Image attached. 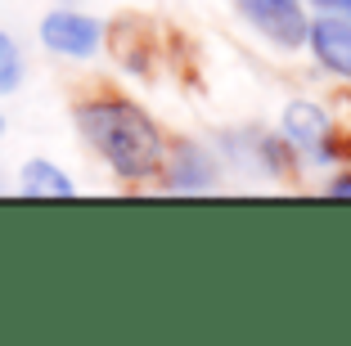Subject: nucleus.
I'll return each instance as SVG.
<instances>
[{"mask_svg":"<svg viewBox=\"0 0 351 346\" xmlns=\"http://www.w3.org/2000/svg\"><path fill=\"white\" fill-rule=\"evenodd\" d=\"M99 23L90 18V14H73V10H54L45 14L41 23V41L45 50L63 54V59H90L95 50H99Z\"/></svg>","mask_w":351,"mask_h":346,"instance_id":"7ed1b4c3","label":"nucleus"},{"mask_svg":"<svg viewBox=\"0 0 351 346\" xmlns=\"http://www.w3.org/2000/svg\"><path fill=\"white\" fill-rule=\"evenodd\" d=\"M306 41H311V50H315V59H320L333 77L351 82V23H342L338 14L315 18L306 27Z\"/></svg>","mask_w":351,"mask_h":346,"instance_id":"20e7f679","label":"nucleus"},{"mask_svg":"<svg viewBox=\"0 0 351 346\" xmlns=\"http://www.w3.org/2000/svg\"><path fill=\"white\" fill-rule=\"evenodd\" d=\"M19 189L27 198H73L77 194V184L68 180L54 162H41V158L23 166V184H19Z\"/></svg>","mask_w":351,"mask_h":346,"instance_id":"0eeeda50","label":"nucleus"},{"mask_svg":"<svg viewBox=\"0 0 351 346\" xmlns=\"http://www.w3.org/2000/svg\"><path fill=\"white\" fill-rule=\"evenodd\" d=\"M234 10L252 23V27L275 41L279 50H298L306 45V10H302V0H234Z\"/></svg>","mask_w":351,"mask_h":346,"instance_id":"f03ea898","label":"nucleus"},{"mask_svg":"<svg viewBox=\"0 0 351 346\" xmlns=\"http://www.w3.org/2000/svg\"><path fill=\"white\" fill-rule=\"evenodd\" d=\"M19 82H23V54H19V45L0 32V95H10Z\"/></svg>","mask_w":351,"mask_h":346,"instance_id":"6e6552de","label":"nucleus"},{"mask_svg":"<svg viewBox=\"0 0 351 346\" xmlns=\"http://www.w3.org/2000/svg\"><path fill=\"white\" fill-rule=\"evenodd\" d=\"M329 194L333 198H351V175H333V180H329Z\"/></svg>","mask_w":351,"mask_h":346,"instance_id":"1a4fd4ad","label":"nucleus"},{"mask_svg":"<svg viewBox=\"0 0 351 346\" xmlns=\"http://www.w3.org/2000/svg\"><path fill=\"white\" fill-rule=\"evenodd\" d=\"M329 131H333V122H329V112H324L320 103L293 99L289 108H284V140H289L293 149L315 153L324 140H329Z\"/></svg>","mask_w":351,"mask_h":346,"instance_id":"39448f33","label":"nucleus"},{"mask_svg":"<svg viewBox=\"0 0 351 346\" xmlns=\"http://www.w3.org/2000/svg\"><path fill=\"white\" fill-rule=\"evenodd\" d=\"M315 5H324V10L342 14V18H351V0H315Z\"/></svg>","mask_w":351,"mask_h":346,"instance_id":"9d476101","label":"nucleus"},{"mask_svg":"<svg viewBox=\"0 0 351 346\" xmlns=\"http://www.w3.org/2000/svg\"><path fill=\"white\" fill-rule=\"evenodd\" d=\"M77 126H82L86 144L113 166L122 180H149L167 166V144L158 122L140 103L104 95V99L77 103Z\"/></svg>","mask_w":351,"mask_h":346,"instance_id":"f257e3e1","label":"nucleus"},{"mask_svg":"<svg viewBox=\"0 0 351 346\" xmlns=\"http://www.w3.org/2000/svg\"><path fill=\"white\" fill-rule=\"evenodd\" d=\"M171 189H185V194H198V189H212L217 184V162L207 158L198 144H180L176 149V162L162 166Z\"/></svg>","mask_w":351,"mask_h":346,"instance_id":"423d86ee","label":"nucleus"},{"mask_svg":"<svg viewBox=\"0 0 351 346\" xmlns=\"http://www.w3.org/2000/svg\"><path fill=\"white\" fill-rule=\"evenodd\" d=\"M0 135H5V117H0Z\"/></svg>","mask_w":351,"mask_h":346,"instance_id":"9b49d317","label":"nucleus"}]
</instances>
